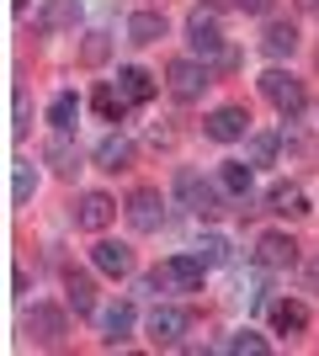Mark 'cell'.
<instances>
[{"label":"cell","mask_w":319,"mask_h":356,"mask_svg":"<svg viewBox=\"0 0 319 356\" xmlns=\"http://www.w3.org/2000/svg\"><path fill=\"white\" fill-rule=\"evenodd\" d=\"M261 96L282 112V122H298V118L309 112L304 80H298V74H288V70H266V74H261Z\"/></svg>","instance_id":"6da1fadb"},{"label":"cell","mask_w":319,"mask_h":356,"mask_svg":"<svg viewBox=\"0 0 319 356\" xmlns=\"http://www.w3.org/2000/svg\"><path fill=\"white\" fill-rule=\"evenodd\" d=\"M176 197H181L197 218H218V213H224V186H218V181H202L197 170H176Z\"/></svg>","instance_id":"7a4b0ae2"},{"label":"cell","mask_w":319,"mask_h":356,"mask_svg":"<svg viewBox=\"0 0 319 356\" xmlns=\"http://www.w3.org/2000/svg\"><path fill=\"white\" fill-rule=\"evenodd\" d=\"M202 277H208V261H202V250H192V255H170L165 266H154L149 287H181V293H197Z\"/></svg>","instance_id":"3957f363"},{"label":"cell","mask_w":319,"mask_h":356,"mask_svg":"<svg viewBox=\"0 0 319 356\" xmlns=\"http://www.w3.org/2000/svg\"><path fill=\"white\" fill-rule=\"evenodd\" d=\"M186 43H192V54H197L202 64L224 59V32H218V11H213V6H208V11L197 6V11L186 16Z\"/></svg>","instance_id":"277c9868"},{"label":"cell","mask_w":319,"mask_h":356,"mask_svg":"<svg viewBox=\"0 0 319 356\" xmlns=\"http://www.w3.org/2000/svg\"><path fill=\"white\" fill-rule=\"evenodd\" d=\"M165 86H170L176 102H197L202 90L213 86V74H208V64H197V59H170L165 64Z\"/></svg>","instance_id":"5b68a950"},{"label":"cell","mask_w":319,"mask_h":356,"mask_svg":"<svg viewBox=\"0 0 319 356\" xmlns=\"http://www.w3.org/2000/svg\"><path fill=\"white\" fill-rule=\"evenodd\" d=\"M256 261L266 271H293L298 261H304V245H298L293 234H282V229H272V234L256 239Z\"/></svg>","instance_id":"8992f818"},{"label":"cell","mask_w":319,"mask_h":356,"mask_svg":"<svg viewBox=\"0 0 319 356\" xmlns=\"http://www.w3.org/2000/svg\"><path fill=\"white\" fill-rule=\"evenodd\" d=\"M22 325H27V335H32L38 346H54V351H59V346H64V335H69L64 314H59V309H48V303H32Z\"/></svg>","instance_id":"52a82bcc"},{"label":"cell","mask_w":319,"mask_h":356,"mask_svg":"<svg viewBox=\"0 0 319 356\" xmlns=\"http://www.w3.org/2000/svg\"><path fill=\"white\" fill-rule=\"evenodd\" d=\"M186 330H192L186 309H154L149 314V346H160V351H176Z\"/></svg>","instance_id":"ba28073f"},{"label":"cell","mask_w":319,"mask_h":356,"mask_svg":"<svg viewBox=\"0 0 319 356\" xmlns=\"http://www.w3.org/2000/svg\"><path fill=\"white\" fill-rule=\"evenodd\" d=\"M112 218H117V202H112L106 192H85L75 202V229H85V234H101Z\"/></svg>","instance_id":"9c48e42d"},{"label":"cell","mask_w":319,"mask_h":356,"mask_svg":"<svg viewBox=\"0 0 319 356\" xmlns=\"http://www.w3.org/2000/svg\"><path fill=\"white\" fill-rule=\"evenodd\" d=\"M128 223H133L138 234H154L160 223H165V208H160V192H149V186H138L133 197H128Z\"/></svg>","instance_id":"30bf717a"},{"label":"cell","mask_w":319,"mask_h":356,"mask_svg":"<svg viewBox=\"0 0 319 356\" xmlns=\"http://www.w3.org/2000/svg\"><path fill=\"white\" fill-rule=\"evenodd\" d=\"M208 138H218V144L250 138V112H245V106H218V112L208 118Z\"/></svg>","instance_id":"8fae6325"},{"label":"cell","mask_w":319,"mask_h":356,"mask_svg":"<svg viewBox=\"0 0 319 356\" xmlns=\"http://www.w3.org/2000/svg\"><path fill=\"white\" fill-rule=\"evenodd\" d=\"M91 261H96V271H101V277H128V271H133V250H128L122 239H96Z\"/></svg>","instance_id":"7c38bea8"},{"label":"cell","mask_w":319,"mask_h":356,"mask_svg":"<svg viewBox=\"0 0 319 356\" xmlns=\"http://www.w3.org/2000/svg\"><path fill=\"white\" fill-rule=\"evenodd\" d=\"M293 48H298V27H293V22H266V32H261V54H266V59H288Z\"/></svg>","instance_id":"4fadbf2b"},{"label":"cell","mask_w":319,"mask_h":356,"mask_svg":"<svg viewBox=\"0 0 319 356\" xmlns=\"http://www.w3.org/2000/svg\"><path fill=\"white\" fill-rule=\"evenodd\" d=\"M133 335V303H112L101 314V346H122Z\"/></svg>","instance_id":"5bb4252c"},{"label":"cell","mask_w":319,"mask_h":356,"mask_svg":"<svg viewBox=\"0 0 319 356\" xmlns=\"http://www.w3.org/2000/svg\"><path fill=\"white\" fill-rule=\"evenodd\" d=\"M117 90L138 106V102H149L160 86H154V74H149V70H138V64H122V70H117Z\"/></svg>","instance_id":"9a60e30c"},{"label":"cell","mask_w":319,"mask_h":356,"mask_svg":"<svg viewBox=\"0 0 319 356\" xmlns=\"http://www.w3.org/2000/svg\"><path fill=\"white\" fill-rule=\"evenodd\" d=\"M96 165H101V170H128V165H133V144L122 134H106L101 144H96Z\"/></svg>","instance_id":"2e32d148"},{"label":"cell","mask_w":319,"mask_h":356,"mask_svg":"<svg viewBox=\"0 0 319 356\" xmlns=\"http://www.w3.org/2000/svg\"><path fill=\"white\" fill-rule=\"evenodd\" d=\"M250 181H256V165L250 160H224V170H218V186H224L229 197H250Z\"/></svg>","instance_id":"e0dca14e"},{"label":"cell","mask_w":319,"mask_h":356,"mask_svg":"<svg viewBox=\"0 0 319 356\" xmlns=\"http://www.w3.org/2000/svg\"><path fill=\"white\" fill-rule=\"evenodd\" d=\"M80 22V0H48L43 16H38V27L43 32H69Z\"/></svg>","instance_id":"ac0fdd59"},{"label":"cell","mask_w":319,"mask_h":356,"mask_svg":"<svg viewBox=\"0 0 319 356\" xmlns=\"http://www.w3.org/2000/svg\"><path fill=\"white\" fill-rule=\"evenodd\" d=\"M43 160L54 165L59 176H75V170H80V154H75V144H69V134H59V128H54V138H48Z\"/></svg>","instance_id":"d6986e66"},{"label":"cell","mask_w":319,"mask_h":356,"mask_svg":"<svg viewBox=\"0 0 319 356\" xmlns=\"http://www.w3.org/2000/svg\"><path fill=\"white\" fill-rule=\"evenodd\" d=\"M64 293H69V309H75V314H91L96 309V282L85 277V271H75V266L64 271Z\"/></svg>","instance_id":"ffe728a7"},{"label":"cell","mask_w":319,"mask_h":356,"mask_svg":"<svg viewBox=\"0 0 319 356\" xmlns=\"http://www.w3.org/2000/svg\"><path fill=\"white\" fill-rule=\"evenodd\" d=\"M272 325L282 330V335H304L309 330V309L298 303V298H282V303H272Z\"/></svg>","instance_id":"44dd1931"},{"label":"cell","mask_w":319,"mask_h":356,"mask_svg":"<svg viewBox=\"0 0 319 356\" xmlns=\"http://www.w3.org/2000/svg\"><path fill=\"white\" fill-rule=\"evenodd\" d=\"M165 38V16L160 11H133L128 16V43H160Z\"/></svg>","instance_id":"7402d4cb"},{"label":"cell","mask_w":319,"mask_h":356,"mask_svg":"<svg viewBox=\"0 0 319 356\" xmlns=\"http://www.w3.org/2000/svg\"><path fill=\"white\" fill-rule=\"evenodd\" d=\"M266 208H272L277 218H304V213H314V208H309V197L298 192V186H277V192L266 197Z\"/></svg>","instance_id":"603a6c76"},{"label":"cell","mask_w":319,"mask_h":356,"mask_svg":"<svg viewBox=\"0 0 319 356\" xmlns=\"http://www.w3.org/2000/svg\"><path fill=\"white\" fill-rule=\"evenodd\" d=\"M91 106H96V112H101V122H122V118H128V106H133V102H128V96H122L117 86H96Z\"/></svg>","instance_id":"cb8c5ba5"},{"label":"cell","mask_w":319,"mask_h":356,"mask_svg":"<svg viewBox=\"0 0 319 356\" xmlns=\"http://www.w3.org/2000/svg\"><path fill=\"white\" fill-rule=\"evenodd\" d=\"M48 122H54L59 134H69V128L80 122V96H75V90H59V96L48 102Z\"/></svg>","instance_id":"d4e9b609"},{"label":"cell","mask_w":319,"mask_h":356,"mask_svg":"<svg viewBox=\"0 0 319 356\" xmlns=\"http://www.w3.org/2000/svg\"><path fill=\"white\" fill-rule=\"evenodd\" d=\"M224 351L234 356H266V335H256V330H240V335H229Z\"/></svg>","instance_id":"484cf974"},{"label":"cell","mask_w":319,"mask_h":356,"mask_svg":"<svg viewBox=\"0 0 319 356\" xmlns=\"http://www.w3.org/2000/svg\"><path fill=\"white\" fill-rule=\"evenodd\" d=\"M32 192H38V170H32V165H16V176H11V202L22 208Z\"/></svg>","instance_id":"4316f807"},{"label":"cell","mask_w":319,"mask_h":356,"mask_svg":"<svg viewBox=\"0 0 319 356\" xmlns=\"http://www.w3.org/2000/svg\"><path fill=\"white\" fill-rule=\"evenodd\" d=\"M277 160V134H250V165H272Z\"/></svg>","instance_id":"83f0119b"},{"label":"cell","mask_w":319,"mask_h":356,"mask_svg":"<svg viewBox=\"0 0 319 356\" xmlns=\"http://www.w3.org/2000/svg\"><path fill=\"white\" fill-rule=\"evenodd\" d=\"M197 250H202V261H208V266H224V261H229V239H224V234H202Z\"/></svg>","instance_id":"f1b7e54d"},{"label":"cell","mask_w":319,"mask_h":356,"mask_svg":"<svg viewBox=\"0 0 319 356\" xmlns=\"http://www.w3.org/2000/svg\"><path fill=\"white\" fill-rule=\"evenodd\" d=\"M80 59H85V64H101L106 59V32H91V43L80 48Z\"/></svg>","instance_id":"f546056e"},{"label":"cell","mask_w":319,"mask_h":356,"mask_svg":"<svg viewBox=\"0 0 319 356\" xmlns=\"http://www.w3.org/2000/svg\"><path fill=\"white\" fill-rule=\"evenodd\" d=\"M27 96H22V90H16V122H11V138H27Z\"/></svg>","instance_id":"4dcf8cb0"},{"label":"cell","mask_w":319,"mask_h":356,"mask_svg":"<svg viewBox=\"0 0 319 356\" xmlns=\"http://www.w3.org/2000/svg\"><path fill=\"white\" fill-rule=\"evenodd\" d=\"M234 6H240V11H250V16H266V11H272V0H234Z\"/></svg>","instance_id":"1f68e13d"},{"label":"cell","mask_w":319,"mask_h":356,"mask_svg":"<svg viewBox=\"0 0 319 356\" xmlns=\"http://www.w3.org/2000/svg\"><path fill=\"white\" fill-rule=\"evenodd\" d=\"M309 282H314V287H319V261H314V266H309Z\"/></svg>","instance_id":"d6a6232c"},{"label":"cell","mask_w":319,"mask_h":356,"mask_svg":"<svg viewBox=\"0 0 319 356\" xmlns=\"http://www.w3.org/2000/svg\"><path fill=\"white\" fill-rule=\"evenodd\" d=\"M298 6H304V11H319V0H298Z\"/></svg>","instance_id":"836d02e7"},{"label":"cell","mask_w":319,"mask_h":356,"mask_svg":"<svg viewBox=\"0 0 319 356\" xmlns=\"http://www.w3.org/2000/svg\"><path fill=\"white\" fill-rule=\"evenodd\" d=\"M11 11H27V0H11Z\"/></svg>","instance_id":"e575fe53"}]
</instances>
